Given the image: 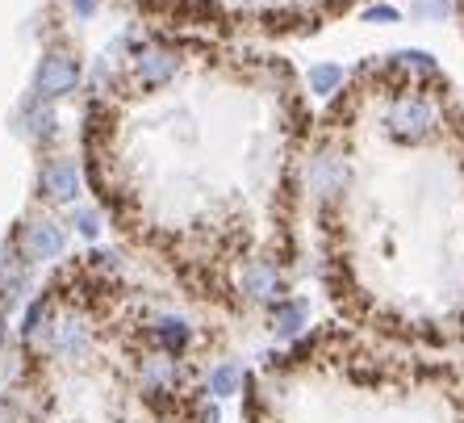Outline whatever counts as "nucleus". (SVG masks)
Instances as JSON below:
<instances>
[{
    "label": "nucleus",
    "instance_id": "f257e3e1",
    "mask_svg": "<svg viewBox=\"0 0 464 423\" xmlns=\"http://www.w3.org/2000/svg\"><path fill=\"white\" fill-rule=\"evenodd\" d=\"M88 348H92V327H88V319L80 315V310H59L46 352L59 360H80V357H88Z\"/></svg>",
    "mask_w": 464,
    "mask_h": 423
},
{
    "label": "nucleus",
    "instance_id": "f03ea898",
    "mask_svg": "<svg viewBox=\"0 0 464 423\" xmlns=\"http://www.w3.org/2000/svg\"><path fill=\"white\" fill-rule=\"evenodd\" d=\"M238 290H243V298H251V302L272 306L276 293H281V269L272 261H247L243 272H238Z\"/></svg>",
    "mask_w": 464,
    "mask_h": 423
},
{
    "label": "nucleus",
    "instance_id": "7ed1b4c3",
    "mask_svg": "<svg viewBox=\"0 0 464 423\" xmlns=\"http://www.w3.org/2000/svg\"><path fill=\"white\" fill-rule=\"evenodd\" d=\"M151 344L160 348L163 357L180 360L188 348H193V323L184 315H155L151 319Z\"/></svg>",
    "mask_w": 464,
    "mask_h": 423
},
{
    "label": "nucleus",
    "instance_id": "20e7f679",
    "mask_svg": "<svg viewBox=\"0 0 464 423\" xmlns=\"http://www.w3.org/2000/svg\"><path fill=\"white\" fill-rule=\"evenodd\" d=\"M310 327V302L305 298H276L268 306V331L276 339H297Z\"/></svg>",
    "mask_w": 464,
    "mask_h": 423
},
{
    "label": "nucleus",
    "instance_id": "39448f33",
    "mask_svg": "<svg viewBox=\"0 0 464 423\" xmlns=\"http://www.w3.org/2000/svg\"><path fill=\"white\" fill-rule=\"evenodd\" d=\"M67 248V239L63 231L54 227V222H30V227L22 231V256L34 264H43V261H59Z\"/></svg>",
    "mask_w": 464,
    "mask_h": 423
},
{
    "label": "nucleus",
    "instance_id": "423d86ee",
    "mask_svg": "<svg viewBox=\"0 0 464 423\" xmlns=\"http://www.w3.org/2000/svg\"><path fill=\"white\" fill-rule=\"evenodd\" d=\"M389 126H393V134H401V139H422V134L435 126V113L427 101L401 97L398 105H393V113H389Z\"/></svg>",
    "mask_w": 464,
    "mask_h": 423
},
{
    "label": "nucleus",
    "instance_id": "0eeeda50",
    "mask_svg": "<svg viewBox=\"0 0 464 423\" xmlns=\"http://www.w3.org/2000/svg\"><path fill=\"white\" fill-rule=\"evenodd\" d=\"M80 80V64L76 59H67V54H46L43 67H38V93L43 97H63L72 93Z\"/></svg>",
    "mask_w": 464,
    "mask_h": 423
},
{
    "label": "nucleus",
    "instance_id": "6e6552de",
    "mask_svg": "<svg viewBox=\"0 0 464 423\" xmlns=\"http://www.w3.org/2000/svg\"><path fill=\"white\" fill-rule=\"evenodd\" d=\"M243 386H247V369H243L238 360H214V365H209L206 398L227 402V398H235V394H243Z\"/></svg>",
    "mask_w": 464,
    "mask_h": 423
},
{
    "label": "nucleus",
    "instance_id": "1a4fd4ad",
    "mask_svg": "<svg viewBox=\"0 0 464 423\" xmlns=\"http://www.w3.org/2000/svg\"><path fill=\"white\" fill-rule=\"evenodd\" d=\"M176 386H180V360L163 357V352L142 357V390L147 394H176Z\"/></svg>",
    "mask_w": 464,
    "mask_h": 423
},
{
    "label": "nucleus",
    "instance_id": "9d476101",
    "mask_svg": "<svg viewBox=\"0 0 464 423\" xmlns=\"http://www.w3.org/2000/svg\"><path fill=\"white\" fill-rule=\"evenodd\" d=\"M43 189L54 197V202H72V197L80 193V172H76V163H67V160L46 163Z\"/></svg>",
    "mask_w": 464,
    "mask_h": 423
},
{
    "label": "nucleus",
    "instance_id": "9b49d317",
    "mask_svg": "<svg viewBox=\"0 0 464 423\" xmlns=\"http://www.w3.org/2000/svg\"><path fill=\"white\" fill-rule=\"evenodd\" d=\"M176 72V59L172 54H163V51H147L139 59V76H142V84H163V80Z\"/></svg>",
    "mask_w": 464,
    "mask_h": 423
},
{
    "label": "nucleus",
    "instance_id": "f8f14e48",
    "mask_svg": "<svg viewBox=\"0 0 464 423\" xmlns=\"http://www.w3.org/2000/svg\"><path fill=\"white\" fill-rule=\"evenodd\" d=\"M339 84H343V67L323 64V67H314V72H310V88H314V93H335Z\"/></svg>",
    "mask_w": 464,
    "mask_h": 423
},
{
    "label": "nucleus",
    "instance_id": "ddd939ff",
    "mask_svg": "<svg viewBox=\"0 0 464 423\" xmlns=\"http://www.w3.org/2000/svg\"><path fill=\"white\" fill-rule=\"evenodd\" d=\"M197 423H222V402H214V398L201 402V411H197Z\"/></svg>",
    "mask_w": 464,
    "mask_h": 423
},
{
    "label": "nucleus",
    "instance_id": "4468645a",
    "mask_svg": "<svg viewBox=\"0 0 464 423\" xmlns=\"http://www.w3.org/2000/svg\"><path fill=\"white\" fill-rule=\"evenodd\" d=\"M76 222H80V235H88V239H92V235H97V214H88V210H80V214H76Z\"/></svg>",
    "mask_w": 464,
    "mask_h": 423
},
{
    "label": "nucleus",
    "instance_id": "2eb2a0df",
    "mask_svg": "<svg viewBox=\"0 0 464 423\" xmlns=\"http://www.w3.org/2000/svg\"><path fill=\"white\" fill-rule=\"evenodd\" d=\"M5 348H9V323H5V315H0V357H5Z\"/></svg>",
    "mask_w": 464,
    "mask_h": 423
},
{
    "label": "nucleus",
    "instance_id": "dca6fc26",
    "mask_svg": "<svg viewBox=\"0 0 464 423\" xmlns=\"http://www.w3.org/2000/svg\"><path fill=\"white\" fill-rule=\"evenodd\" d=\"M76 13H92V0H76Z\"/></svg>",
    "mask_w": 464,
    "mask_h": 423
}]
</instances>
